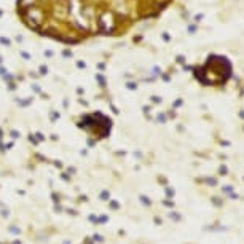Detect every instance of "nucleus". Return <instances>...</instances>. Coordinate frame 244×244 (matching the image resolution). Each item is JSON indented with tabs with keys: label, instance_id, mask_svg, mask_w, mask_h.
<instances>
[{
	"label": "nucleus",
	"instance_id": "f257e3e1",
	"mask_svg": "<svg viewBox=\"0 0 244 244\" xmlns=\"http://www.w3.org/2000/svg\"><path fill=\"white\" fill-rule=\"evenodd\" d=\"M166 0H18L32 29L66 42L112 34L158 10Z\"/></svg>",
	"mask_w": 244,
	"mask_h": 244
}]
</instances>
